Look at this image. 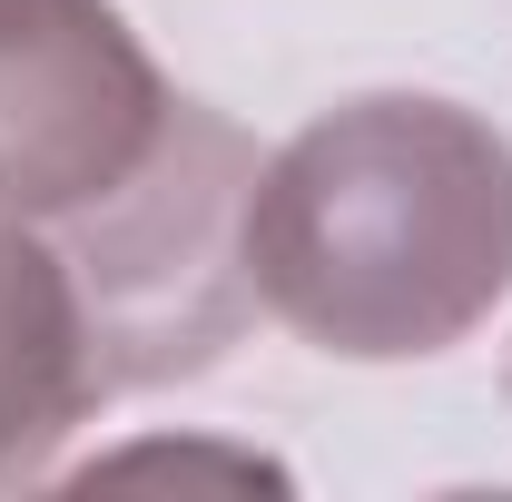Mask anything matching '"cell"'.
<instances>
[{
	"instance_id": "6da1fadb",
	"label": "cell",
	"mask_w": 512,
	"mask_h": 502,
	"mask_svg": "<svg viewBox=\"0 0 512 502\" xmlns=\"http://www.w3.org/2000/svg\"><path fill=\"white\" fill-rule=\"evenodd\" d=\"M247 256L266 315L316 355H444L512 286V138L414 89L345 99L256 168Z\"/></svg>"
},
{
	"instance_id": "7a4b0ae2",
	"label": "cell",
	"mask_w": 512,
	"mask_h": 502,
	"mask_svg": "<svg viewBox=\"0 0 512 502\" xmlns=\"http://www.w3.org/2000/svg\"><path fill=\"white\" fill-rule=\"evenodd\" d=\"M256 168L266 158L247 148L237 119L178 99L168 128H158V148L128 168L119 188L50 227V247L69 256V286H79V315H89L109 394L207 375L266 315L256 256H247Z\"/></svg>"
},
{
	"instance_id": "3957f363",
	"label": "cell",
	"mask_w": 512,
	"mask_h": 502,
	"mask_svg": "<svg viewBox=\"0 0 512 502\" xmlns=\"http://www.w3.org/2000/svg\"><path fill=\"white\" fill-rule=\"evenodd\" d=\"M178 89L109 0H0V217L60 227L158 148Z\"/></svg>"
},
{
	"instance_id": "277c9868",
	"label": "cell",
	"mask_w": 512,
	"mask_h": 502,
	"mask_svg": "<svg viewBox=\"0 0 512 502\" xmlns=\"http://www.w3.org/2000/svg\"><path fill=\"white\" fill-rule=\"evenodd\" d=\"M109 404L89 315L50 227L0 217V483H40L89 414Z\"/></svg>"
},
{
	"instance_id": "5b68a950",
	"label": "cell",
	"mask_w": 512,
	"mask_h": 502,
	"mask_svg": "<svg viewBox=\"0 0 512 502\" xmlns=\"http://www.w3.org/2000/svg\"><path fill=\"white\" fill-rule=\"evenodd\" d=\"M148 473H217V483H286L276 463H256V453H168V443H138V453H119V463H89L79 483H148Z\"/></svg>"
}]
</instances>
